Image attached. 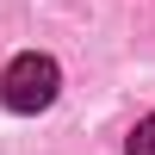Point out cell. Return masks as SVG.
Segmentation results:
<instances>
[{"label":"cell","instance_id":"cell-1","mask_svg":"<svg viewBox=\"0 0 155 155\" xmlns=\"http://www.w3.org/2000/svg\"><path fill=\"white\" fill-rule=\"evenodd\" d=\"M56 93H62V68H56V56H44V50L12 56L6 74H0V99H6L12 112H50Z\"/></svg>","mask_w":155,"mask_h":155},{"label":"cell","instance_id":"cell-2","mask_svg":"<svg viewBox=\"0 0 155 155\" xmlns=\"http://www.w3.org/2000/svg\"><path fill=\"white\" fill-rule=\"evenodd\" d=\"M124 155H155V112H149V118H137V130L124 137Z\"/></svg>","mask_w":155,"mask_h":155}]
</instances>
